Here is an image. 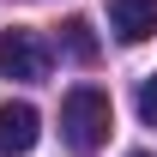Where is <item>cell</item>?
I'll use <instances>...</instances> for the list:
<instances>
[{
    "label": "cell",
    "instance_id": "1",
    "mask_svg": "<svg viewBox=\"0 0 157 157\" xmlns=\"http://www.w3.org/2000/svg\"><path fill=\"white\" fill-rule=\"evenodd\" d=\"M109 127H115L109 91H97V85H73V91L60 97V139H67V151H78V157L103 151Z\"/></svg>",
    "mask_w": 157,
    "mask_h": 157
},
{
    "label": "cell",
    "instance_id": "2",
    "mask_svg": "<svg viewBox=\"0 0 157 157\" xmlns=\"http://www.w3.org/2000/svg\"><path fill=\"white\" fill-rule=\"evenodd\" d=\"M0 73L18 85H42L48 78V48L36 30H0Z\"/></svg>",
    "mask_w": 157,
    "mask_h": 157
},
{
    "label": "cell",
    "instance_id": "3",
    "mask_svg": "<svg viewBox=\"0 0 157 157\" xmlns=\"http://www.w3.org/2000/svg\"><path fill=\"white\" fill-rule=\"evenodd\" d=\"M42 139V115L30 103H0V157H24Z\"/></svg>",
    "mask_w": 157,
    "mask_h": 157
},
{
    "label": "cell",
    "instance_id": "4",
    "mask_svg": "<svg viewBox=\"0 0 157 157\" xmlns=\"http://www.w3.org/2000/svg\"><path fill=\"white\" fill-rule=\"evenodd\" d=\"M109 30H115L121 42L157 36V0H109Z\"/></svg>",
    "mask_w": 157,
    "mask_h": 157
},
{
    "label": "cell",
    "instance_id": "5",
    "mask_svg": "<svg viewBox=\"0 0 157 157\" xmlns=\"http://www.w3.org/2000/svg\"><path fill=\"white\" fill-rule=\"evenodd\" d=\"M60 42H67V55H73V60H97V36H91V24H85V18H67V24H60Z\"/></svg>",
    "mask_w": 157,
    "mask_h": 157
},
{
    "label": "cell",
    "instance_id": "6",
    "mask_svg": "<svg viewBox=\"0 0 157 157\" xmlns=\"http://www.w3.org/2000/svg\"><path fill=\"white\" fill-rule=\"evenodd\" d=\"M139 115H145V121L157 127V73L145 78V85H139Z\"/></svg>",
    "mask_w": 157,
    "mask_h": 157
},
{
    "label": "cell",
    "instance_id": "7",
    "mask_svg": "<svg viewBox=\"0 0 157 157\" xmlns=\"http://www.w3.org/2000/svg\"><path fill=\"white\" fill-rule=\"evenodd\" d=\"M133 157H145V151H133Z\"/></svg>",
    "mask_w": 157,
    "mask_h": 157
}]
</instances>
